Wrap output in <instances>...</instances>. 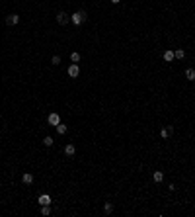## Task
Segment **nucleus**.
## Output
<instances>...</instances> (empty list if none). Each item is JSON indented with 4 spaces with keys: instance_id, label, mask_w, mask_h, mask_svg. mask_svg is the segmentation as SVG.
Segmentation results:
<instances>
[{
    "instance_id": "f257e3e1",
    "label": "nucleus",
    "mask_w": 195,
    "mask_h": 217,
    "mask_svg": "<svg viewBox=\"0 0 195 217\" xmlns=\"http://www.w3.org/2000/svg\"><path fill=\"white\" fill-rule=\"evenodd\" d=\"M86 18H88V16H86V12H74V14L70 16V22H72V24H76V26H80V24H84V22H86Z\"/></svg>"
},
{
    "instance_id": "f03ea898",
    "label": "nucleus",
    "mask_w": 195,
    "mask_h": 217,
    "mask_svg": "<svg viewBox=\"0 0 195 217\" xmlns=\"http://www.w3.org/2000/svg\"><path fill=\"white\" fill-rule=\"evenodd\" d=\"M4 24L6 26H16V24H20V16L18 14H8L4 18Z\"/></svg>"
},
{
    "instance_id": "7ed1b4c3",
    "label": "nucleus",
    "mask_w": 195,
    "mask_h": 217,
    "mask_svg": "<svg viewBox=\"0 0 195 217\" xmlns=\"http://www.w3.org/2000/svg\"><path fill=\"white\" fill-rule=\"evenodd\" d=\"M68 20H70V16L66 14V12H59V14H57V24L59 26H66Z\"/></svg>"
},
{
    "instance_id": "20e7f679",
    "label": "nucleus",
    "mask_w": 195,
    "mask_h": 217,
    "mask_svg": "<svg viewBox=\"0 0 195 217\" xmlns=\"http://www.w3.org/2000/svg\"><path fill=\"white\" fill-rule=\"evenodd\" d=\"M66 72H68V76H70V78H76V76H78V75H80V69H78V63H72V65H70V66H68V71H66Z\"/></svg>"
},
{
    "instance_id": "39448f33",
    "label": "nucleus",
    "mask_w": 195,
    "mask_h": 217,
    "mask_svg": "<svg viewBox=\"0 0 195 217\" xmlns=\"http://www.w3.org/2000/svg\"><path fill=\"white\" fill-rule=\"evenodd\" d=\"M47 121H49V125H53V127H57L60 123V118H59V113H49V118H47Z\"/></svg>"
},
{
    "instance_id": "423d86ee",
    "label": "nucleus",
    "mask_w": 195,
    "mask_h": 217,
    "mask_svg": "<svg viewBox=\"0 0 195 217\" xmlns=\"http://www.w3.org/2000/svg\"><path fill=\"white\" fill-rule=\"evenodd\" d=\"M172 133H174V127H172V125H168V127H162V129H160V137H162V139H168Z\"/></svg>"
},
{
    "instance_id": "0eeeda50",
    "label": "nucleus",
    "mask_w": 195,
    "mask_h": 217,
    "mask_svg": "<svg viewBox=\"0 0 195 217\" xmlns=\"http://www.w3.org/2000/svg\"><path fill=\"white\" fill-rule=\"evenodd\" d=\"M33 180L35 178H33V174H29V172H23L22 174V182L23 184H33Z\"/></svg>"
},
{
    "instance_id": "6e6552de",
    "label": "nucleus",
    "mask_w": 195,
    "mask_h": 217,
    "mask_svg": "<svg viewBox=\"0 0 195 217\" xmlns=\"http://www.w3.org/2000/svg\"><path fill=\"white\" fill-rule=\"evenodd\" d=\"M39 203H41V205H51V196H49V194L39 196Z\"/></svg>"
},
{
    "instance_id": "1a4fd4ad",
    "label": "nucleus",
    "mask_w": 195,
    "mask_h": 217,
    "mask_svg": "<svg viewBox=\"0 0 195 217\" xmlns=\"http://www.w3.org/2000/svg\"><path fill=\"white\" fill-rule=\"evenodd\" d=\"M74 153H76V147L74 145H65V155L66 156H74Z\"/></svg>"
},
{
    "instance_id": "9d476101",
    "label": "nucleus",
    "mask_w": 195,
    "mask_h": 217,
    "mask_svg": "<svg viewBox=\"0 0 195 217\" xmlns=\"http://www.w3.org/2000/svg\"><path fill=\"white\" fill-rule=\"evenodd\" d=\"M103 213H106V215L113 213V203L111 202H106V203H103Z\"/></svg>"
},
{
    "instance_id": "9b49d317",
    "label": "nucleus",
    "mask_w": 195,
    "mask_h": 217,
    "mask_svg": "<svg viewBox=\"0 0 195 217\" xmlns=\"http://www.w3.org/2000/svg\"><path fill=\"white\" fill-rule=\"evenodd\" d=\"M152 180H154V182H162V180H164V172H160V170H156V172H154V174H152Z\"/></svg>"
},
{
    "instance_id": "f8f14e48",
    "label": "nucleus",
    "mask_w": 195,
    "mask_h": 217,
    "mask_svg": "<svg viewBox=\"0 0 195 217\" xmlns=\"http://www.w3.org/2000/svg\"><path fill=\"white\" fill-rule=\"evenodd\" d=\"M186 78H187V80H191V82L195 80V71H193V69H186Z\"/></svg>"
},
{
    "instance_id": "ddd939ff",
    "label": "nucleus",
    "mask_w": 195,
    "mask_h": 217,
    "mask_svg": "<svg viewBox=\"0 0 195 217\" xmlns=\"http://www.w3.org/2000/svg\"><path fill=\"white\" fill-rule=\"evenodd\" d=\"M66 131H68V127H66L65 123H59V125H57V133H59V135H65Z\"/></svg>"
},
{
    "instance_id": "4468645a",
    "label": "nucleus",
    "mask_w": 195,
    "mask_h": 217,
    "mask_svg": "<svg viewBox=\"0 0 195 217\" xmlns=\"http://www.w3.org/2000/svg\"><path fill=\"white\" fill-rule=\"evenodd\" d=\"M174 59H176V57H174V51H166L164 53V61L166 63H172Z\"/></svg>"
},
{
    "instance_id": "2eb2a0df",
    "label": "nucleus",
    "mask_w": 195,
    "mask_h": 217,
    "mask_svg": "<svg viewBox=\"0 0 195 217\" xmlns=\"http://www.w3.org/2000/svg\"><path fill=\"white\" fill-rule=\"evenodd\" d=\"M174 57H176V59H183V57H186V51H183L181 47H178L176 51H174Z\"/></svg>"
},
{
    "instance_id": "dca6fc26",
    "label": "nucleus",
    "mask_w": 195,
    "mask_h": 217,
    "mask_svg": "<svg viewBox=\"0 0 195 217\" xmlns=\"http://www.w3.org/2000/svg\"><path fill=\"white\" fill-rule=\"evenodd\" d=\"M53 143H55V141H53L51 135H47L45 139H43V145H45V147H53Z\"/></svg>"
},
{
    "instance_id": "f3484780",
    "label": "nucleus",
    "mask_w": 195,
    "mask_h": 217,
    "mask_svg": "<svg viewBox=\"0 0 195 217\" xmlns=\"http://www.w3.org/2000/svg\"><path fill=\"white\" fill-rule=\"evenodd\" d=\"M70 61H72V63H80V53H70Z\"/></svg>"
},
{
    "instance_id": "a211bd4d",
    "label": "nucleus",
    "mask_w": 195,
    "mask_h": 217,
    "mask_svg": "<svg viewBox=\"0 0 195 217\" xmlns=\"http://www.w3.org/2000/svg\"><path fill=\"white\" fill-rule=\"evenodd\" d=\"M41 213H43V215H51V205H41Z\"/></svg>"
},
{
    "instance_id": "6ab92c4d",
    "label": "nucleus",
    "mask_w": 195,
    "mask_h": 217,
    "mask_svg": "<svg viewBox=\"0 0 195 217\" xmlns=\"http://www.w3.org/2000/svg\"><path fill=\"white\" fill-rule=\"evenodd\" d=\"M51 65H55V66H57V65H60V57H59V55H53V59H51Z\"/></svg>"
},
{
    "instance_id": "aec40b11",
    "label": "nucleus",
    "mask_w": 195,
    "mask_h": 217,
    "mask_svg": "<svg viewBox=\"0 0 195 217\" xmlns=\"http://www.w3.org/2000/svg\"><path fill=\"white\" fill-rule=\"evenodd\" d=\"M111 2H113V4H119V2H121V0H111Z\"/></svg>"
}]
</instances>
